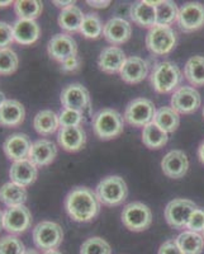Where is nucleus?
<instances>
[{
  "mask_svg": "<svg viewBox=\"0 0 204 254\" xmlns=\"http://www.w3.org/2000/svg\"><path fill=\"white\" fill-rule=\"evenodd\" d=\"M65 210L74 221L89 222L99 214L101 202L90 188L76 187L65 198Z\"/></svg>",
  "mask_w": 204,
  "mask_h": 254,
  "instance_id": "nucleus-1",
  "label": "nucleus"
},
{
  "mask_svg": "<svg viewBox=\"0 0 204 254\" xmlns=\"http://www.w3.org/2000/svg\"><path fill=\"white\" fill-rule=\"evenodd\" d=\"M197 205L190 199L175 198L167 203L165 208V219L171 228L181 229L187 228L188 220L194 210H197Z\"/></svg>",
  "mask_w": 204,
  "mask_h": 254,
  "instance_id": "nucleus-10",
  "label": "nucleus"
},
{
  "mask_svg": "<svg viewBox=\"0 0 204 254\" xmlns=\"http://www.w3.org/2000/svg\"><path fill=\"white\" fill-rule=\"evenodd\" d=\"M202 233H203V239H204V230H203V231H202Z\"/></svg>",
  "mask_w": 204,
  "mask_h": 254,
  "instance_id": "nucleus-52",
  "label": "nucleus"
},
{
  "mask_svg": "<svg viewBox=\"0 0 204 254\" xmlns=\"http://www.w3.org/2000/svg\"><path fill=\"white\" fill-rule=\"evenodd\" d=\"M26 187L17 185L14 182H6L0 187V202L4 203L6 207L24 205L27 201Z\"/></svg>",
  "mask_w": 204,
  "mask_h": 254,
  "instance_id": "nucleus-26",
  "label": "nucleus"
},
{
  "mask_svg": "<svg viewBox=\"0 0 204 254\" xmlns=\"http://www.w3.org/2000/svg\"><path fill=\"white\" fill-rule=\"evenodd\" d=\"M3 228V212L0 210V229Z\"/></svg>",
  "mask_w": 204,
  "mask_h": 254,
  "instance_id": "nucleus-51",
  "label": "nucleus"
},
{
  "mask_svg": "<svg viewBox=\"0 0 204 254\" xmlns=\"http://www.w3.org/2000/svg\"><path fill=\"white\" fill-rule=\"evenodd\" d=\"M184 75L187 80L194 87H203L204 85V58L203 56H194L189 59L185 64Z\"/></svg>",
  "mask_w": 204,
  "mask_h": 254,
  "instance_id": "nucleus-32",
  "label": "nucleus"
},
{
  "mask_svg": "<svg viewBox=\"0 0 204 254\" xmlns=\"http://www.w3.org/2000/svg\"><path fill=\"white\" fill-rule=\"evenodd\" d=\"M14 42L13 27L6 22H0V49H6Z\"/></svg>",
  "mask_w": 204,
  "mask_h": 254,
  "instance_id": "nucleus-41",
  "label": "nucleus"
},
{
  "mask_svg": "<svg viewBox=\"0 0 204 254\" xmlns=\"http://www.w3.org/2000/svg\"><path fill=\"white\" fill-rule=\"evenodd\" d=\"M176 45V33L171 27L155 26L146 36V46L153 55H167Z\"/></svg>",
  "mask_w": 204,
  "mask_h": 254,
  "instance_id": "nucleus-6",
  "label": "nucleus"
},
{
  "mask_svg": "<svg viewBox=\"0 0 204 254\" xmlns=\"http://www.w3.org/2000/svg\"><path fill=\"white\" fill-rule=\"evenodd\" d=\"M33 127L41 136H50L60 128L58 115L51 110H42L35 116Z\"/></svg>",
  "mask_w": 204,
  "mask_h": 254,
  "instance_id": "nucleus-27",
  "label": "nucleus"
},
{
  "mask_svg": "<svg viewBox=\"0 0 204 254\" xmlns=\"http://www.w3.org/2000/svg\"><path fill=\"white\" fill-rule=\"evenodd\" d=\"M156 9V26H167L173 24L178 20L179 9L174 1L165 0V1H157L155 5Z\"/></svg>",
  "mask_w": 204,
  "mask_h": 254,
  "instance_id": "nucleus-34",
  "label": "nucleus"
},
{
  "mask_svg": "<svg viewBox=\"0 0 204 254\" xmlns=\"http://www.w3.org/2000/svg\"><path fill=\"white\" fill-rule=\"evenodd\" d=\"M122 222L131 231H145L153 224V212L142 202H131L122 211Z\"/></svg>",
  "mask_w": 204,
  "mask_h": 254,
  "instance_id": "nucleus-7",
  "label": "nucleus"
},
{
  "mask_svg": "<svg viewBox=\"0 0 204 254\" xmlns=\"http://www.w3.org/2000/svg\"><path fill=\"white\" fill-rule=\"evenodd\" d=\"M181 71L176 64L171 61H162L156 64L151 72V84L157 93H170L181 83Z\"/></svg>",
  "mask_w": 204,
  "mask_h": 254,
  "instance_id": "nucleus-3",
  "label": "nucleus"
},
{
  "mask_svg": "<svg viewBox=\"0 0 204 254\" xmlns=\"http://www.w3.org/2000/svg\"><path fill=\"white\" fill-rule=\"evenodd\" d=\"M187 229L194 233H201L204 230V210L197 208L192 212L189 220H188Z\"/></svg>",
  "mask_w": 204,
  "mask_h": 254,
  "instance_id": "nucleus-40",
  "label": "nucleus"
},
{
  "mask_svg": "<svg viewBox=\"0 0 204 254\" xmlns=\"http://www.w3.org/2000/svg\"><path fill=\"white\" fill-rule=\"evenodd\" d=\"M38 176V169L29 159H23L13 162L9 169L10 182H14L22 187H28L36 182Z\"/></svg>",
  "mask_w": 204,
  "mask_h": 254,
  "instance_id": "nucleus-20",
  "label": "nucleus"
},
{
  "mask_svg": "<svg viewBox=\"0 0 204 254\" xmlns=\"http://www.w3.org/2000/svg\"><path fill=\"white\" fill-rule=\"evenodd\" d=\"M32 214L26 205L6 207L3 211V229L10 235L23 234L31 228Z\"/></svg>",
  "mask_w": 204,
  "mask_h": 254,
  "instance_id": "nucleus-9",
  "label": "nucleus"
},
{
  "mask_svg": "<svg viewBox=\"0 0 204 254\" xmlns=\"http://www.w3.org/2000/svg\"><path fill=\"white\" fill-rule=\"evenodd\" d=\"M153 122L162 131L170 133L178 130L180 125V117H179V113L171 107H161L156 111Z\"/></svg>",
  "mask_w": 204,
  "mask_h": 254,
  "instance_id": "nucleus-30",
  "label": "nucleus"
},
{
  "mask_svg": "<svg viewBox=\"0 0 204 254\" xmlns=\"http://www.w3.org/2000/svg\"><path fill=\"white\" fill-rule=\"evenodd\" d=\"M124 124L121 113L112 108H104L93 117V130L102 140H112L123 132Z\"/></svg>",
  "mask_w": 204,
  "mask_h": 254,
  "instance_id": "nucleus-2",
  "label": "nucleus"
},
{
  "mask_svg": "<svg viewBox=\"0 0 204 254\" xmlns=\"http://www.w3.org/2000/svg\"><path fill=\"white\" fill-rule=\"evenodd\" d=\"M19 58L17 52L10 47L0 49V75H12L17 71Z\"/></svg>",
  "mask_w": 204,
  "mask_h": 254,
  "instance_id": "nucleus-36",
  "label": "nucleus"
},
{
  "mask_svg": "<svg viewBox=\"0 0 204 254\" xmlns=\"http://www.w3.org/2000/svg\"><path fill=\"white\" fill-rule=\"evenodd\" d=\"M156 107L153 101L147 98L133 99L124 111V121L133 127H145L153 121Z\"/></svg>",
  "mask_w": 204,
  "mask_h": 254,
  "instance_id": "nucleus-8",
  "label": "nucleus"
},
{
  "mask_svg": "<svg viewBox=\"0 0 204 254\" xmlns=\"http://www.w3.org/2000/svg\"><path fill=\"white\" fill-rule=\"evenodd\" d=\"M26 117L24 106L17 99H6L0 106V125L4 127H17L23 124Z\"/></svg>",
  "mask_w": 204,
  "mask_h": 254,
  "instance_id": "nucleus-24",
  "label": "nucleus"
},
{
  "mask_svg": "<svg viewBox=\"0 0 204 254\" xmlns=\"http://www.w3.org/2000/svg\"><path fill=\"white\" fill-rule=\"evenodd\" d=\"M203 117H204V107H203Z\"/></svg>",
  "mask_w": 204,
  "mask_h": 254,
  "instance_id": "nucleus-53",
  "label": "nucleus"
},
{
  "mask_svg": "<svg viewBox=\"0 0 204 254\" xmlns=\"http://www.w3.org/2000/svg\"><path fill=\"white\" fill-rule=\"evenodd\" d=\"M87 4H89L93 8H99L103 9L106 8V6L110 5V0H105V1H97V0H88Z\"/></svg>",
  "mask_w": 204,
  "mask_h": 254,
  "instance_id": "nucleus-44",
  "label": "nucleus"
},
{
  "mask_svg": "<svg viewBox=\"0 0 204 254\" xmlns=\"http://www.w3.org/2000/svg\"><path fill=\"white\" fill-rule=\"evenodd\" d=\"M198 156H199V160L204 164V141L199 145V149H198Z\"/></svg>",
  "mask_w": 204,
  "mask_h": 254,
  "instance_id": "nucleus-46",
  "label": "nucleus"
},
{
  "mask_svg": "<svg viewBox=\"0 0 204 254\" xmlns=\"http://www.w3.org/2000/svg\"><path fill=\"white\" fill-rule=\"evenodd\" d=\"M126 60V54H124V51L122 49H119V47L117 46L105 47V49L101 52V55H99V69H101L102 71L106 72V74L119 72L122 67H123Z\"/></svg>",
  "mask_w": 204,
  "mask_h": 254,
  "instance_id": "nucleus-22",
  "label": "nucleus"
},
{
  "mask_svg": "<svg viewBox=\"0 0 204 254\" xmlns=\"http://www.w3.org/2000/svg\"><path fill=\"white\" fill-rule=\"evenodd\" d=\"M33 242L38 249L44 252L55 251L63 240L62 228L57 222L41 221L33 229Z\"/></svg>",
  "mask_w": 204,
  "mask_h": 254,
  "instance_id": "nucleus-5",
  "label": "nucleus"
},
{
  "mask_svg": "<svg viewBox=\"0 0 204 254\" xmlns=\"http://www.w3.org/2000/svg\"><path fill=\"white\" fill-rule=\"evenodd\" d=\"M12 4H14L12 1V0H6V1H0V8H6V6L12 5Z\"/></svg>",
  "mask_w": 204,
  "mask_h": 254,
  "instance_id": "nucleus-47",
  "label": "nucleus"
},
{
  "mask_svg": "<svg viewBox=\"0 0 204 254\" xmlns=\"http://www.w3.org/2000/svg\"><path fill=\"white\" fill-rule=\"evenodd\" d=\"M23 242L17 235H4L0 238V254H23Z\"/></svg>",
  "mask_w": 204,
  "mask_h": 254,
  "instance_id": "nucleus-38",
  "label": "nucleus"
},
{
  "mask_svg": "<svg viewBox=\"0 0 204 254\" xmlns=\"http://www.w3.org/2000/svg\"><path fill=\"white\" fill-rule=\"evenodd\" d=\"M201 94L192 87L179 88L171 97V108L181 115L194 113L201 107Z\"/></svg>",
  "mask_w": 204,
  "mask_h": 254,
  "instance_id": "nucleus-13",
  "label": "nucleus"
},
{
  "mask_svg": "<svg viewBox=\"0 0 204 254\" xmlns=\"http://www.w3.org/2000/svg\"><path fill=\"white\" fill-rule=\"evenodd\" d=\"M178 24L181 31L194 32L204 26V5L188 3L179 9Z\"/></svg>",
  "mask_w": 204,
  "mask_h": 254,
  "instance_id": "nucleus-14",
  "label": "nucleus"
},
{
  "mask_svg": "<svg viewBox=\"0 0 204 254\" xmlns=\"http://www.w3.org/2000/svg\"><path fill=\"white\" fill-rule=\"evenodd\" d=\"M176 244L183 252V254H202L204 248L203 235L194 231H183L176 238Z\"/></svg>",
  "mask_w": 204,
  "mask_h": 254,
  "instance_id": "nucleus-29",
  "label": "nucleus"
},
{
  "mask_svg": "<svg viewBox=\"0 0 204 254\" xmlns=\"http://www.w3.org/2000/svg\"><path fill=\"white\" fill-rule=\"evenodd\" d=\"M80 64L81 60L78 55L72 56V58L67 59L63 63H61V70L63 72H74L80 69Z\"/></svg>",
  "mask_w": 204,
  "mask_h": 254,
  "instance_id": "nucleus-42",
  "label": "nucleus"
},
{
  "mask_svg": "<svg viewBox=\"0 0 204 254\" xmlns=\"http://www.w3.org/2000/svg\"><path fill=\"white\" fill-rule=\"evenodd\" d=\"M80 254H112V248L104 239L99 237L89 238L81 244Z\"/></svg>",
  "mask_w": 204,
  "mask_h": 254,
  "instance_id": "nucleus-37",
  "label": "nucleus"
},
{
  "mask_svg": "<svg viewBox=\"0 0 204 254\" xmlns=\"http://www.w3.org/2000/svg\"><path fill=\"white\" fill-rule=\"evenodd\" d=\"M95 193L99 202L113 207V206L122 205L126 201L128 196V188L123 178L118 176H109L103 178L98 183Z\"/></svg>",
  "mask_w": 204,
  "mask_h": 254,
  "instance_id": "nucleus-4",
  "label": "nucleus"
},
{
  "mask_svg": "<svg viewBox=\"0 0 204 254\" xmlns=\"http://www.w3.org/2000/svg\"><path fill=\"white\" fill-rule=\"evenodd\" d=\"M122 80L128 84H138L146 79L149 74V65L146 61L137 56L128 58L119 71Z\"/></svg>",
  "mask_w": 204,
  "mask_h": 254,
  "instance_id": "nucleus-23",
  "label": "nucleus"
},
{
  "mask_svg": "<svg viewBox=\"0 0 204 254\" xmlns=\"http://www.w3.org/2000/svg\"><path fill=\"white\" fill-rule=\"evenodd\" d=\"M103 35L105 40L112 45H122L131 38L132 27L130 22L123 18H112L104 24Z\"/></svg>",
  "mask_w": 204,
  "mask_h": 254,
  "instance_id": "nucleus-19",
  "label": "nucleus"
},
{
  "mask_svg": "<svg viewBox=\"0 0 204 254\" xmlns=\"http://www.w3.org/2000/svg\"><path fill=\"white\" fill-rule=\"evenodd\" d=\"M169 141L167 132L162 131L153 122L146 125L142 131V142L149 149H161Z\"/></svg>",
  "mask_w": 204,
  "mask_h": 254,
  "instance_id": "nucleus-31",
  "label": "nucleus"
},
{
  "mask_svg": "<svg viewBox=\"0 0 204 254\" xmlns=\"http://www.w3.org/2000/svg\"><path fill=\"white\" fill-rule=\"evenodd\" d=\"M5 101H6L5 94H4V93L1 92V90H0V106H1V104H3Z\"/></svg>",
  "mask_w": 204,
  "mask_h": 254,
  "instance_id": "nucleus-48",
  "label": "nucleus"
},
{
  "mask_svg": "<svg viewBox=\"0 0 204 254\" xmlns=\"http://www.w3.org/2000/svg\"><path fill=\"white\" fill-rule=\"evenodd\" d=\"M83 113L74 110H67L63 108L58 115V121H60V127H74L81 126L83 122Z\"/></svg>",
  "mask_w": 204,
  "mask_h": 254,
  "instance_id": "nucleus-39",
  "label": "nucleus"
},
{
  "mask_svg": "<svg viewBox=\"0 0 204 254\" xmlns=\"http://www.w3.org/2000/svg\"><path fill=\"white\" fill-rule=\"evenodd\" d=\"M103 23H102V19L97 13H88L85 14L83 20V24H81L80 33L87 38H95L101 37L102 33H103Z\"/></svg>",
  "mask_w": 204,
  "mask_h": 254,
  "instance_id": "nucleus-35",
  "label": "nucleus"
},
{
  "mask_svg": "<svg viewBox=\"0 0 204 254\" xmlns=\"http://www.w3.org/2000/svg\"><path fill=\"white\" fill-rule=\"evenodd\" d=\"M61 104L63 108L74 110L83 113L90 107V94L88 89L80 83L66 85L61 92Z\"/></svg>",
  "mask_w": 204,
  "mask_h": 254,
  "instance_id": "nucleus-11",
  "label": "nucleus"
},
{
  "mask_svg": "<svg viewBox=\"0 0 204 254\" xmlns=\"http://www.w3.org/2000/svg\"><path fill=\"white\" fill-rule=\"evenodd\" d=\"M32 142L26 133L17 132L8 136L3 144V150L6 158L12 162L28 159Z\"/></svg>",
  "mask_w": 204,
  "mask_h": 254,
  "instance_id": "nucleus-15",
  "label": "nucleus"
},
{
  "mask_svg": "<svg viewBox=\"0 0 204 254\" xmlns=\"http://www.w3.org/2000/svg\"><path fill=\"white\" fill-rule=\"evenodd\" d=\"M161 168L166 177L173 179L183 178L189 169V160L184 151L171 150L164 156Z\"/></svg>",
  "mask_w": 204,
  "mask_h": 254,
  "instance_id": "nucleus-16",
  "label": "nucleus"
},
{
  "mask_svg": "<svg viewBox=\"0 0 204 254\" xmlns=\"http://www.w3.org/2000/svg\"><path fill=\"white\" fill-rule=\"evenodd\" d=\"M53 4H55L57 8L66 9V8H69V6L75 5V1H58V0H53Z\"/></svg>",
  "mask_w": 204,
  "mask_h": 254,
  "instance_id": "nucleus-45",
  "label": "nucleus"
},
{
  "mask_svg": "<svg viewBox=\"0 0 204 254\" xmlns=\"http://www.w3.org/2000/svg\"><path fill=\"white\" fill-rule=\"evenodd\" d=\"M23 254H38V253L37 251H35V249H26Z\"/></svg>",
  "mask_w": 204,
  "mask_h": 254,
  "instance_id": "nucleus-50",
  "label": "nucleus"
},
{
  "mask_svg": "<svg viewBox=\"0 0 204 254\" xmlns=\"http://www.w3.org/2000/svg\"><path fill=\"white\" fill-rule=\"evenodd\" d=\"M57 141L63 150L69 153H76L87 144V133L81 126L60 127Z\"/></svg>",
  "mask_w": 204,
  "mask_h": 254,
  "instance_id": "nucleus-18",
  "label": "nucleus"
},
{
  "mask_svg": "<svg viewBox=\"0 0 204 254\" xmlns=\"http://www.w3.org/2000/svg\"><path fill=\"white\" fill-rule=\"evenodd\" d=\"M12 27L14 42L22 45V46L33 45L40 38L41 28L36 20L17 19Z\"/></svg>",
  "mask_w": 204,
  "mask_h": 254,
  "instance_id": "nucleus-21",
  "label": "nucleus"
},
{
  "mask_svg": "<svg viewBox=\"0 0 204 254\" xmlns=\"http://www.w3.org/2000/svg\"><path fill=\"white\" fill-rule=\"evenodd\" d=\"M42 254H62L61 252H58L57 249H55V251H47V252H44Z\"/></svg>",
  "mask_w": 204,
  "mask_h": 254,
  "instance_id": "nucleus-49",
  "label": "nucleus"
},
{
  "mask_svg": "<svg viewBox=\"0 0 204 254\" xmlns=\"http://www.w3.org/2000/svg\"><path fill=\"white\" fill-rule=\"evenodd\" d=\"M130 17L140 27L153 28L156 26V9L149 1H137L131 6Z\"/></svg>",
  "mask_w": 204,
  "mask_h": 254,
  "instance_id": "nucleus-25",
  "label": "nucleus"
},
{
  "mask_svg": "<svg viewBox=\"0 0 204 254\" xmlns=\"http://www.w3.org/2000/svg\"><path fill=\"white\" fill-rule=\"evenodd\" d=\"M44 10V4L38 0H17L14 1V12L18 19L36 20Z\"/></svg>",
  "mask_w": 204,
  "mask_h": 254,
  "instance_id": "nucleus-33",
  "label": "nucleus"
},
{
  "mask_svg": "<svg viewBox=\"0 0 204 254\" xmlns=\"http://www.w3.org/2000/svg\"><path fill=\"white\" fill-rule=\"evenodd\" d=\"M157 254H183L176 244V240H167L158 249Z\"/></svg>",
  "mask_w": 204,
  "mask_h": 254,
  "instance_id": "nucleus-43",
  "label": "nucleus"
},
{
  "mask_svg": "<svg viewBox=\"0 0 204 254\" xmlns=\"http://www.w3.org/2000/svg\"><path fill=\"white\" fill-rule=\"evenodd\" d=\"M47 52L50 58L61 64L72 56H76L78 45L76 41L67 33H58L50 40L47 45Z\"/></svg>",
  "mask_w": 204,
  "mask_h": 254,
  "instance_id": "nucleus-12",
  "label": "nucleus"
},
{
  "mask_svg": "<svg viewBox=\"0 0 204 254\" xmlns=\"http://www.w3.org/2000/svg\"><path fill=\"white\" fill-rule=\"evenodd\" d=\"M84 17H85V14L78 5H71L61 10L57 19L58 26H60L61 29L70 32V33L80 32Z\"/></svg>",
  "mask_w": 204,
  "mask_h": 254,
  "instance_id": "nucleus-28",
  "label": "nucleus"
},
{
  "mask_svg": "<svg viewBox=\"0 0 204 254\" xmlns=\"http://www.w3.org/2000/svg\"><path fill=\"white\" fill-rule=\"evenodd\" d=\"M57 156V147L55 142L49 139H41L32 142L28 159L37 168L47 167L52 164Z\"/></svg>",
  "mask_w": 204,
  "mask_h": 254,
  "instance_id": "nucleus-17",
  "label": "nucleus"
}]
</instances>
